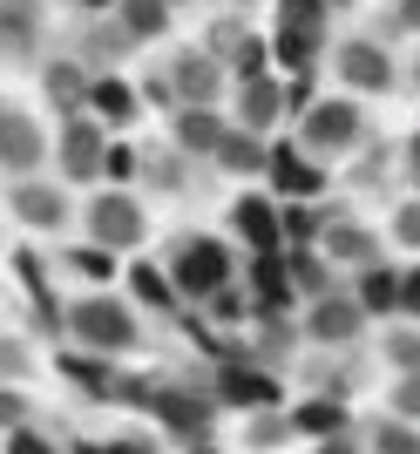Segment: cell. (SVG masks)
<instances>
[{"label": "cell", "mask_w": 420, "mask_h": 454, "mask_svg": "<svg viewBox=\"0 0 420 454\" xmlns=\"http://www.w3.org/2000/svg\"><path fill=\"white\" fill-rule=\"evenodd\" d=\"M68 340L82 346V353H102V360H109V353H136V346H143V319H136L129 305L122 299H75L68 305Z\"/></svg>", "instance_id": "1"}, {"label": "cell", "mask_w": 420, "mask_h": 454, "mask_svg": "<svg viewBox=\"0 0 420 454\" xmlns=\"http://www.w3.org/2000/svg\"><path fill=\"white\" fill-rule=\"evenodd\" d=\"M170 285L176 292H183V299H197L204 305L210 292H224L230 285V245L224 238H210V231H183V238H176L170 245Z\"/></svg>", "instance_id": "2"}, {"label": "cell", "mask_w": 420, "mask_h": 454, "mask_svg": "<svg viewBox=\"0 0 420 454\" xmlns=\"http://www.w3.org/2000/svg\"><path fill=\"white\" fill-rule=\"evenodd\" d=\"M82 217H89V245H102V251H136L150 238V210H143L136 190H96Z\"/></svg>", "instance_id": "3"}, {"label": "cell", "mask_w": 420, "mask_h": 454, "mask_svg": "<svg viewBox=\"0 0 420 454\" xmlns=\"http://www.w3.org/2000/svg\"><path fill=\"white\" fill-rule=\"evenodd\" d=\"M102 156H109V129H102L96 115H75V122L61 129V143H55V163H61L68 184H96Z\"/></svg>", "instance_id": "4"}, {"label": "cell", "mask_w": 420, "mask_h": 454, "mask_svg": "<svg viewBox=\"0 0 420 454\" xmlns=\"http://www.w3.org/2000/svg\"><path fill=\"white\" fill-rule=\"evenodd\" d=\"M360 143V109L353 102H312L306 109V122H299V150H319V156H332V150H353Z\"/></svg>", "instance_id": "5"}, {"label": "cell", "mask_w": 420, "mask_h": 454, "mask_svg": "<svg viewBox=\"0 0 420 454\" xmlns=\"http://www.w3.org/2000/svg\"><path fill=\"white\" fill-rule=\"evenodd\" d=\"M150 414L163 420L176 441H191V448L210 441V420H217V414H210V400L191 394V387H150Z\"/></svg>", "instance_id": "6"}, {"label": "cell", "mask_w": 420, "mask_h": 454, "mask_svg": "<svg viewBox=\"0 0 420 454\" xmlns=\"http://www.w3.org/2000/svg\"><path fill=\"white\" fill-rule=\"evenodd\" d=\"M41 156H48V136H41V122L27 109H0V170L14 176H35Z\"/></svg>", "instance_id": "7"}, {"label": "cell", "mask_w": 420, "mask_h": 454, "mask_svg": "<svg viewBox=\"0 0 420 454\" xmlns=\"http://www.w3.org/2000/svg\"><path fill=\"white\" fill-rule=\"evenodd\" d=\"M366 333V312L360 299H346V292H325V299L306 305V340L312 346H353Z\"/></svg>", "instance_id": "8"}, {"label": "cell", "mask_w": 420, "mask_h": 454, "mask_svg": "<svg viewBox=\"0 0 420 454\" xmlns=\"http://www.w3.org/2000/svg\"><path fill=\"white\" fill-rule=\"evenodd\" d=\"M230 231H237V238L251 245V258H278V251H285V224H278V204H271V197H258V190L230 204Z\"/></svg>", "instance_id": "9"}, {"label": "cell", "mask_w": 420, "mask_h": 454, "mask_svg": "<svg viewBox=\"0 0 420 454\" xmlns=\"http://www.w3.org/2000/svg\"><path fill=\"white\" fill-rule=\"evenodd\" d=\"M170 89L183 95V109H217V95H224V61L204 55V48H183L170 68Z\"/></svg>", "instance_id": "10"}, {"label": "cell", "mask_w": 420, "mask_h": 454, "mask_svg": "<svg viewBox=\"0 0 420 454\" xmlns=\"http://www.w3.org/2000/svg\"><path fill=\"white\" fill-rule=\"evenodd\" d=\"M217 400L224 407H278V380L265 373L258 360H217Z\"/></svg>", "instance_id": "11"}, {"label": "cell", "mask_w": 420, "mask_h": 454, "mask_svg": "<svg viewBox=\"0 0 420 454\" xmlns=\"http://www.w3.org/2000/svg\"><path fill=\"white\" fill-rule=\"evenodd\" d=\"M299 292H292V271H285V251L278 258H251V312L258 319H285Z\"/></svg>", "instance_id": "12"}, {"label": "cell", "mask_w": 420, "mask_h": 454, "mask_svg": "<svg viewBox=\"0 0 420 454\" xmlns=\"http://www.w3.org/2000/svg\"><path fill=\"white\" fill-rule=\"evenodd\" d=\"M339 82L346 89H366V95H386L393 89V61H386L380 41H346L339 48Z\"/></svg>", "instance_id": "13"}, {"label": "cell", "mask_w": 420, "mask_h": 454, "mask_svg": "<svg viewBox=\"0 0 420 454\" xmlns=\"http://www.w3.org/2000/svg\"><path fill=\"white\" fill-rule=\"evenodd\" d=\"M7 210H14L20 224H35V231H61L68 224V197H61L55 184H35V176H20V184L7 190Z\"/></svg>", "instance_id": "14"}, {"label": "cell", "mask_w": 420, "mask_h": 454, "mask_svg": "<svg viewBox=\"0 0 420 454\" xmlns=\"http://www.w3.org/2000/svg\"><path fill=\"white\" fill-rule=\"evenodd\" d=\"M41 89H48V102H55L68 122H75L82 109H89V89H96V75L82 68V61H68V55H55L48 68H41Z\"/></svg>", "instance_id": "15"}, {"label": "cell", "mask_w": 420, "mask_h": 454, "mask_svg": "<svg viewBox=\"0 0 420 454\" xmlns=\"http://www.w3.org/2000/svg\"><path fill=\"white\" fill-rule=\"evenodd\" d=\"M285 115V89L271 75H251V82H237V129H251V136H265L271 122Z\"/></svg>", "instance_id": "16"}, {"label": "cell", "mask_w": 420, "mask_h": 454, "mask_svg": "<svg viewBox=\"0 0 420 454\" xmlns=\"http://www.w3.org/2000/svg\"><path fill=\"white\" fill-rule=\"evenodd\" d=\"M292 434L339 441V434H353V414H346L339 394H312V400H299V407H292Z\"/></svg>", "instance_id": "17"}, {"label": "cell", "mask_w": 420, "mask_h": 454, "mask_svg": "<svg viewBox=\"0 0 420 454\" xmlns=\"http://www.w3.org/2000/svg\"><path fill=\"white\" fill-rule=\"evenodd\" d=\"M319 251L325 258H346V265H380V238H373L366 224H353V217H325Z\"/></svg>", "instance_id": "18"}, {"label": "cell", "mask_w": 420, "mask_h": 454, "mask_svg": "<svg viewBox=\"0 0 420 454\" xmlns=\"http://www.w3.org/2000/svg\"><path fill=\"white\" fill-rule=\"evenodd\" d=\"M170 136H176V150H183V156H217V143L230 136V122L217 109H176Z\"/></svg>", "instance_id": "19"}, {"label": "cell", "mask_w": 420, "mask_h": 454, "mask_svg": "<svg viewBox=\"0 0 420 454\" xmlns=\"http://www.w3.org/2000/svg\"><path fill=\"white\" fill-rule=\"evenodd\" d=\"M271 184H278V197H319L325 190V176H319V163H306V150L299 143H285V150H271Z\"/></svg>", "instance_id": "20"}, {"label": "cell", "mask_w": 420, "mask_h": 454, "mask_svg": "<svg viewBox=\"0 0 420 454\" xmlns=\"http://www.w3.org/2000/svg\"><path fill=\"white\" fill-rule=\"evenodd\" d=\"M55 366H61L68 380H75L82 394H96V400H122V380H115V360H102V353H82V346H75V353H61Z\"/></svg>", "instance_id": "21"}, {"label": "cell", "mask_w": 420, "mask_h": 454, "mask_svg": "<svg viewBox=\"0 0 420 454\" xmlns=\"http://www.w3.org/2000/svg\"><path fill=\"white\" fill-rule=\"evenodd\" d=\"M210 163H217L224 176H258V170L271 163V150H265L251 129H237V122H230V136L217 143V156H210Z\"/></svg>", "instance_id": "22"}, {"label": "cell", "mask_w": 420, "mask_h": 454, "mask_svg": "<svg viewBox=\"0 0 420 454\" xmlns=\"http://www.w3.org/2000/svg\"><path fill=\"white\" fill-rule=\"evenodd\" d=\"M129 299L150 305V312H176V305H183V292L170 285V271H163V265H150V258H143V265H129Z\"/></svg>", "instance_id": "23"}, {"label": "cell", "mask_w": 420, "mask_h": 454, "mask_svg": "<svg viewBox=\"0 0 420 454\" xmlns=\"http://www.w3.org/2000/svg\"><path fill=\"white\" fill-rule=\"evenodd\" d=\"M89 109H96V122L102 129H122L136 115V89L122 75H96V89H89Z\"/></svg>", "instance_id": "24"}, {"label": "cell", "mask_w": 420, "mask_h": 454, "mask_svg": "<svg viewBox=\"0 0 420 454\" xmlns=\"http://www.w3.org/2000/svg\"><path fill=\"white\" fill-rule=\"evenodd\" d=\"M27 35H41L35 0H0V55H27Z\"/></svg>", "instance_id": "25"}, {"label": "cell", "mask_w": 420, "mask_h": 454, "mask_svg": "<svg viewBox=\"0 0 420 454\" xmlns=\"http://www.w3.org/2000/svg\"><path fill=\"white\" fill-rule=\"evenodd\" d=\"M115 7H122V35L129 41L170 35V0H115Z\"/></svg>", "instance_id": "26"}, {"label": "cell", "mask_w": 420, "mask_h": 454, "mask_svg": "<svg viewBox=\"0 0 420 454\" xmlns=\"http://www.w3.org/2000/svg\"><path fill=\"white\" fill-rule=\"evenodd\" d=\"M360 312H401V271H386V265H366L360 271Z\"/></svg>", "instance_id": "27"}, {"label": "cell", "mask_w": 420, "mask_h": 454, "mask_svg": "<svg viewBox=\"0 0 420 454\" xmlns=\"http://www.w3.org/2000/svg\"><path fill=\"white\" fill-rule=\"evenodd\" d=\"M380 360L401 366V373H420V325H393L380 340Z\"/></svg>", "instance_id": "28"}, {"label": "cell", "mask_w": 420, "mask_h": 454, "mask_svg": "<svg viewBox=\"0 0 420 454\" xmlns=\"http://www.w3.org/2000/svg\"><path fill=\"white\" fill-rule=\"evenodd\" d=\"M366 454H420L414 420H380V427L366 434Z\"/></svg>", "instance_id": "29"}, {"label": "cell", "mask_w": 420, "mask_h": 454, "mask_svg": "<svg viewBox=\"0 0 420 454\" xmlns=\"http://www.w3.org/2000/svg\"><path fill=\"white\" fill-rule=\"evenodd\" d=\"M245 441H251V448H285V441H292V414H278V407H265V414H251V427H245Z\"/></svg>", "instance_id": "30"}, {"label": "cell", "mask_w": 420, "mask_h": 454, "mask_svg": "<svg viewBox=\"0 0 420 454\" xmlns=\"http://www.w3.org/2000/svg\"><path fill=\"white\" fill-rule=\"evenodd\" d=\"M35 353H27V340H14V333H0V387H20V380L35 373Z\"/></svg>", "instance_id": "31"}, {"label": "cell", "mask_w": 420, "mask_h": 454, "mask_svg": "<svg viewBox=\"0 0 420 454\" xmlns=\"http://www.w3.org/2000/svg\"><path fill=\"white\" fill-rule=\"evenodd\" d=\"M278 27H292V35H319V27H325V0H278Z\"/></svg>", "instance_id": "32"}, {"label": "cell", "mask_w": 420, "mask_h": 454, "mask_svg": "<svg viewBox=\"0 0 420 454\" xmlns=\"http://www.w3.org/2000/svg\"><path fill=\"white\" fill-rule=\"evenodd\" d=\"M285 271L299 285H312V299H325L332 292V271H325V258H312V251H285Z\"/></svg>", "instance_id": "33"}, {"label": "cell", "mask_w": 420, "mask_h": 454, "mask_svg": "<svg viewBox=\"0 0 420 454\" xmlns=\"http://www.w3.org/2000/svg\"><path fill=\"white\" fill-rule=\"evenodd\" d=\"M204 312H210V325H237V319H251V299L237 292V285H224V292L204 299Z\"/></svg>", "instance_id": "34"}, {"label": "cell", "mask_w": 420, "mask_h": 454, "mask_svg": "<svg viewBox=\"0 0 420 454\" xmlns=\"http://www.w3.org/2000/svg\"><path fill=\"white\" fill-rule=\"evenodd\" d=\"M278 61L306 75L312 61H319V35H292V27H278Z\"/></svg>", "instance_id": "35"}, {"label": "cell", "mask_w": 420, "mask_h": 454, "mask_svg": "<svg viewBox=\"0 0 420 454\" xmlns=\"http://www.w3.org/2000/svg\"><path fill=\"white\" fill-rule=\"evenodd\" d=\"M68 265H75L89 285H109V278H115V251H102V245H82V251H68Z\"/></svg>", "instance_id": "36"}, {"label": "cell", "mask_w": 420, "mask_h": 454, "mask_svg": "<svg viewBox=\"0 0 420 454\" xmlns=\"http://www.w3.org/2000/svg\"><path fill=\"white\" fill-rule=\"evenodd\" d=\"M27 414H35V407H27V394H20V387H0V434L27 427Z\"/></svg>", "instance_id": "37"}, {"label": "cell", "mask_w": 420, "mask_h": 454, "mask_svg": "<svg viewBox=\"0 0 420 454\" xmlns=\"http://www.w3.org/2000/svg\"><path fill=\"white\" fill-rule=\"evenodd\" d=\"M393 420H414L420 427V373H401V387H393Z\"/></svg>", "instance_id": "38"}, {"label": "cell", "mask_w": 420, "mask_h": 454, "mask_svg": "<svg viewBox=\"0 0 420 454\" xmlns=\"http://www.w3.org/2000/svg\"><path fill=\"white\" fill-rule=\"evenodd\" d=\"M7 454H61V448L41 434V427H14V434H7Z\"/></svg>", "instance_id": "39"}, {"label": "cell", "mask_w": 420, "mask_h": 454, "mask_svg": "<svg viewBox=\"0 0 420 454\" xmlns=\"http://www.w3.org/2000/svg\"><path fill=\"white\" fill-rule=\"evenodd\" d=\"M393 238H401L407 251H420V204H401V217H393Z\"/></svg>", "instance_id": "40"}, {"label": "cell", "mask_w": 420, "mask_h": 454, "mask_svg": "<svg viewBox=\"0 0 420 454\" xmlns=\"http://www.w3.org/2000/svg\"><path fill=\"white\" fill-rule=\"evenodd\" d=\"M401 312L420 325V265H414V271H401Z\"/></svg>", "instance_id": "41"}, {"label": "cell", "mask_w": 420, "mask_h": 454, "mask_svg": "<svg viewBox=\"0 0 420 454\" xmlns=\"http://www.w3.org/2000/svg\"><path fill=\"white\" fill-rule=\"evenodd\" d=\"M14 271H20V285H27V292H48V271H41V258H35V251H20V258H14Z\"/></svg>", "instance_id": "42"}, {"label": "cell", "mask_w": 420, "mask_h": 454, "mask_svg": "<svg viewBox=\"0 0 420 454\" xmlns=\"http://www.w3.org/2000/svg\"><path fill=\"white\" fill-rule=\"evenodd\" d=\"M102 170H109V176H129V170H136V150H129V143H109V156H102Z\"/></svg>", "instance_id": "43"}, {"label": "cell", "mask_w": 420, "mask_h": 454, "mask_svg": "<svg viewBox=\"0 0 420 454\" xmlns=\"http://www.w3.org/2000/svg\"><path fill=\"white\" fill-rule=\"evenodd\" d=\"M312 454H366V448H360V441H353V434H339V441H319V448H312Z\"/></svg>", "instance_id": "44"}, {"label": "cell", "mask_w": 420, "mask_h": 454, "mask_svg": "<svg viewBox=\"0 0 420 454\" xmlns=\"http://www.w3.org/2000/svg\"><path fill=\"white\" fill-rule=\"evenodd\" d=\"M109 454H156L150 441H109Z\"/></svg>", "instance_id": "45"}, {"label": "cell", "mask_w": 420, "mask_h": 454, "mask_svg": "<svg viewBox=\"0 0 420 454\" xmlns=\"http://www.w3.org/2000/svg\"><path fill=\"white\" fill-rule=\"evenodd\" d=\"M68 454H109V441H75Z\"/></svg>", "instance_id": "46"}, {"label": "cell", "mask_w": 420, "mask_h": 454, "mask_svg": "<svg viewBox=\"0 0 420 454\" xmlns=\"http://www.w3.org/2000/svg\"><path fill=\"white\" fill-rule=\"evenodd\" d=\"M401 20H407V27H420V0H401Z\"/></svg>", "instance_id": "47"}, {"label": "cell", "mask_w": 420, "mask_h": 454, "mask_svg": "<svg viewBox=\"0 0 420 454\" xmlns=\"http://www.w3.org/2000/svg\"><path fill=\"white\" fill-rule=\"evenodd\" d=\"M407 163H414V176H420V136H414V143H407Z\"/></svg>", "instance_id": "48"}, {"label": "cell", "mask_w": 420, "mask_h": 454, "mask_svg": "<svg viewBox=\"0 0 420 454\" xmlns=\"http://www.w3.org/2000/svg\"><path fill=\"white\" fill-rule=\"evenodd\" d=\"M191 454H217V448H210V441H197V448H191Z\"/></svg>", "instance_id": "49"}, {"label": "cell", "mask_w": 420, "mask_h": 454, "mask_svg": "<svg viewBox=\"0 0 420 454\" xmlns=\"http://www.w3.org/2000/svg\"><path fill=\"white\" fill-rule=\"evenodd\" d=\"M82 7H115V0H82Z\"/></svg>", "instance_id": "50"}, {"label": "cell", "mask_w": 420, "mask_h": 454, "mask_svg": "<svg viewBox=\"0 0 420 454\" xmlns=\"http://www.w3.org/2000/svg\"><path fill=\"white\" fill-rule=\"evenodd\" d=\"M414 82H420V61H414Z\"/></svg>", "instance_id": "51"}, {"label": "cell", "mask_w": 420, "mask_h": 454, "mask_svg": "<svg viewBox=\"0 0 420 454\" xmlns=\"http://www.w3.org/2000/svg\"><path fill=\"white\" fill-rule=\"evenodd\" d=\"M170 7H176V0H170Z\"/></svg>", "instance_id": "52"}]
</instances>
